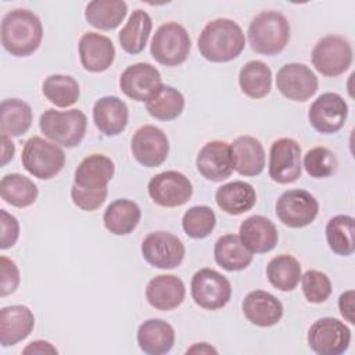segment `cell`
<instances>
[{"label": "cell", "mask_w": 355, "mask_h": 355, "mask_svg": "<svg viewBox=\"0 0 355 355\" xmlns=\"http://www.w3.org/2000/svg\"><path fill=\"white\" fill-rule=\"evenodd\" d=\"M35 327L33 312L25 305H10L0 311V343L11 347L25 340Z\"/></svg>", "instance_id": "25"}, {"label": "cell", "mask_w": 355, "mask_h": 355, "mask_svg": "<svg viewBox=\"0 0 355 355\" xmlns=\"http://www.w3.org/2000/svg\"><path fill=\"white\" fill-rule=\"evenodd\" d=\"M140 218L141 211L135 201L118 198L105 208L103 222L110 233L115 236H126L137 227Z\"/></svg>", "instance_id": "29"}, {"label": "cell", "mask_w": 355, "mask_h": 355, "mask_svg": "<svg viewBox=\"0 0 355 355\" xmlns=\"http://www.w3.org/2000/svg\"><path fill=\"white\" fill-rule=\"evenodd\" d=\"M1 143H3L1 144V166H4L12 159L15 153V146L11 141V137L6 135H1Z\"/></svg>", "instance_id": "47"}, {"label": "cell", "mask_w": 355, "mask_h": 355, "mask_svg": "<svg viewBox=\"0 0 355 355\" xmlns=\"http://www.w3.org/2000/svg\"><path fill=\"white\" fill-rule=\"evenodd\" d=\"M151 29V17L144 10H135L118 36L122 50L133 55L141 53L147 44Z\"/></svg>", "instance_id": "31"}, {"label": "cell", "mask_w": 355, "mask_h": 355, "mask_svg": "<svg viewBox=\"0 0 355 355\" xmlns=\"http://www.w3.org/2000/svg\"><path fill=\"white\" fill-rule=\"evenodd\" d=\"M42 92L51 104L60 108L73 105L80 94L79 83L75 78L61 73L47 76L42 85Z\"/></svg>", "instance_id": "39"}, {"label": "cell", "mask_w": 355, "mask_h": 355, "mask_svg": "<svg viewBox=\"0 0 355 355\" xmlns=\"http://www.w3.org/2000/svg\"><path fill=\"white\" fill-rule=\"evenodd\" d=\"M0 266H1V286H0V295L7 297L18 288L19 284V270L15 262L7 257H0Z\"/></svg>", "instance_id": "44"}, {"label": "cell", "mask_w": 355, "mask_h": 355, "mask_svg": "<svg viewBox=\"0 0 355 355\" xmlns=\"http://www.w3.org/2000/svg\"><path fill=\"white\" fill-rule=\"evenodd\" d=\"M130 150L140 165L155 168L166 159L169 154V141L162 129L154 125H144L135 132L130 141Z\"/></svg>", "instance_id": "17"}, {"label": "cell", "mask_w": 355, "mask_h": 355, "mask_svg": "<svg viewBox=\"0 0 355 355\" xmlns=\"http://www.w3.org/2000/svg\"><path fill=\"white\" fill-rule=\"evenodd\" d=\"M329 248L341 257H349L355 251V219L349 215H336L326 225Z\"/></svg>", "instance_id": "35"}, {"label": "cell", "mask_w": 355, "mask_h": 355, "mask_svg": "<svg viewBox=\"0 0 355 355\" xmlns=\"http://www.w3.org/2000/svg\"><path fill=\"white\" fill-rule=\"evenodd\" d=\"M191 40L186 28L178 22L162 24L154 33L150 44L153 58L165 67L183 64L190 53Z\"/></svg>", "instance_id": "7"}, {"label": "cell", "mask_w": 355, "mask_h": 355, "mask_svg": "<svg viewBox=\"0 0 355 355\" xmlns=\"http://www.w3.org/2000/svg\"><path fill=\"white\" fill-rule=\"evenodd\" d=\"M19 237L18 219L8 214L6 209H0V248L7 250L12 247Z\"/></svg>", "instance_id": "43"}, {"label": "cell", "mask_w": 355, "mask_h": 355, "mask_svg": "<svg viewBox=\"0 0 355 355\" xmlns=\"http://www.w3.org/2000/svg\"><path fill=\"white\" fill-rule=\"evenodd\" d=\"M354 298H355V293L354 290H347L344 291L340 298H338V309L341 316L351 324L355 323L354 319Z\"/></svg>", "instance_id": "45"}, {"label": "cell", "mask_w": 355, "mask_h": 355, "mask_svg": "<svg viewBox=\"0 0 355 355\" xmlns=\"http://www.w3.org/2000/svg\"><path fill=\"white\" fill-rule=\"evenodd\" d=\"M93 121L105 136H118L129 122L128 105L116 96H104L93 105Z\"/></svg>", "instance_id": "24"}, {"label": "cell", "mask_w": 355, "mask_h": 355, "mask_svg": "<svg viewBox=\"0 0 355 355\" xmlns=\"http://www.w3.org/2000/svg\"><path fill=\"white\" fill-rule=\"evenodd\" d=\"M243 313L248 322L259 327H270L283 318L282 302L270 293L254 290L243 301Z\"/></svg>", "instance_id": "23"}, {"label": "cell", "mask_w": 355, "mask_h": 355, "mask_svg": "<svg viewBox=\"0 0 355 355\" xmlns=\"http://www.w3.org/2000/svg\"><path fill=\"white\" fill-rule=\"evenodd\" d=\"M216 225V216L212 208L207 205H194L189 208L182 218V227L191 239L208 237Z\"/></svg>", "instance_id": "40"}, {"label": "cell", "mask_w": 355, "mask_h": 355, "mask_svg": "<svg viewBox=\"0 0 355 355\" xmlns=\"http://www.w3.org/2000/svg\"><path fill=\"white\" fill-rule=\"evenodd\" d=\"M241 92L251 98H263L272 89V71L258 60L248 61L239 73Z\"/></svg>", "instance_id": "37"}, {"label": "cell", "mask_w": 355, "mask_h": 355, "mask_svg": "<svg viewBox=\"0 0 355 355\" xmlns=\"http://www.w3.org/2000/svg\"><path fill=\"white\" fill-rule=\"evenodd\" d=\"M319 212L318 200L306 190L294 189L284 191L276 202V215L280 222L293 229L311 225Z\"/></svg>", "instance_id": "12"}, {"label": "cell", "mask_w": 355, "mask_h": 355, "mask_svg": "<svg viewBox=\"0 0 355 355\" xmlns=\"http://www.w3.org/2000/svg\"><path fill=\"white\" fill-rule=\"evenodd\" d=\"M239 237L252 254H263L276 247L279 233L270 219L262 215H251L241 222Z\"/></svg>", "instance_id": "21"}, {"label": "cell", "mask_w": 355, "mask_h": 355, "mask_svg": "<svg viewBox=\"0 0 355 355\" xmlns=\"http://www.w3.org/2000/svg\"><path fill=\"white\" fill-rule=\"evenodd\" d=\"M186 354H218V351L208 343H196L187 348Z\"/></svg>", "instance_id": "48"}, {"label": "cell", "mask_w": 355, "mask_h": 355, "mask_svg": "<svg viewBox=\"0 0 355 355\" xmlns=\"http://www.w3.org/2000/svg\"><path fill=\"white\" fill-rule=\"evenodd\" d=\"M301 265L290 254H280L272 258L266 266L269 283L280 291H293L301 280Z\"/></svg>", "instance_id": "36"}, {"label": "cell", "mask_w": 355, "mask_h": 355, "mask_svg": "<svg viewBox=\"0 0 355 355\" xmlns=\"http://www.w3.org/2000/svg\"><path fill=\"white\" fill-rule=\"evenodd\" d=\"M32 108L19 98H7L0 104V130L8 137H19L32 123Z\"/></svg>", "instance_id": "33"}, {"label": "cell", "mask_w": 355, "mask_h": 355, "mask_svg": "<svg viewBox=\"0 0 355 355\" xmlns=\"http://www.w3.org/2000/svg\"><path fill=\"white\" fill-rule=\"evenodd\" d=\"M251 49L263 55L282 53L290 40V22L279 11H262L248 26Z\"/></svg>", "instance_id": "4"}, {"label": "cell", "mask_w": 355, "mask_h": 355, "mask_svg": "<svg viewBox=\"0 0 355 355\" xmlns=\"http://www.w3.org/2000/svg\"><path fill=\"white\" fill-rule=\"evenodd\" d=\"M352 47L340 35H327L318 40L312 50V64L315 69L327 78L344 73L352 64Z\"/></svg>", "instance_id": "8"}, {"label": "cell", "mask_w": 355, "mask_h": 355, "mask_svg": "<svg viewBox=\"0 0 355 355\" xmlns=\"http://www.w3.org/2000/svg\"><path fill=\"white\" fill-rule=\"evenodd\" d=\"M42 133L55 144L67 148L79 146L85 137L87 128V118L80 110L57 111L54 108L46 110L39 119Z\"/></svg>", "instance_id": "5"}, {"label": "cell", "mask_w": 355, "mask_h": 355, "mask_svg": "<svg viewBox=\"0 0 355 355\" xmlns=\"http://www.w3.org/2000/svg\"><path fill=\"white\" fill-rule=\"evenodd\" d=\"M115 173V165L104 154L85 157L75 169L71 198L73 204L87 212L100 208L108 194L107 184Z\"/></svg>", "instance_id": "1"}, {"label": "cell", "mask_w": 355, "mask_h": 355, "mask_svg": "<svg viewBox=\"0 0 355 355\" xmlns=\"http://www.w3.org/2000/svg\"><path fill=\"white\" fill-rule=\"evenodd\" d=\"M78 49L80 64L89 72L107 71L115 58L112 40L96 32L83 33L79 39Z\"/></svg>", "instance_id": "20"}, {"label": "cell", "mask_w": 355, "mask_h": 355, "mask_svg": "<svg viewBox=\"0 0 355 355\" xmlns=\"http://www.w3.org/2000/svg\"><path fill=\"white\" fill-rule=\"evenodd\" d=\"M128 14V4L123 0H93L86 6V21L100 29L112 31L118 28Z\"/></svg>", "instance_id": "32"}, {"label": "cell", "mask_w": 355, "mask_h": 355, "mask_svg": "<svg viewBox=\"0 0 355 355\" xmlns=\"http://www.w3.org/2000/svg\"><path fill=\"white\" fill-rule=\"evenodd\" d=\"M338 162L336 154L326 147H313L304 155V168L311 178L324 179L337 171Z\"/></svg>", "instance_id": "41"}, {"label": "cell", "mask_w": 355, "mask_h": 355, "mask_svg": "<svg viewBox=\"0 0 355 355\" xmlns=\"http://www.w3.org/2000/svg\"><path fill=\"white\" fill-rule=\"evenodd\" d=\"M190 293L200 308L216 311L230 301L232 284L227 277L218 270L202 268L193 275Z\"/></svg>", "instance_id": "9"}, {"label": "cell", "mask_w": 355, "mask_h": 355, "mask_svg": "<svg viewBox=\"0 0 355 355\" xmlns=\"http://www.w3.org/2000/svg\"><path fill=\"white\" fill-rule=\"evenodd\" d=\"M1 44L14 57H28L33 54L43 39V25L40 18L25 8L8 11L1 21Z\"/></svg>", "instance_id": "3"}, {"label": "cell", "mask_w": 355, "mask_h": 355, "mask_svg": "<svg viewBox=\"0 0 355 355\" xmlns=\"http://www.w3.org/2000/svg\"><path fill=\"white\" fill-rule=\"evenodd\" d=\"M147 190L151 200L164 208L180 207L193 196L191 182L178 171H165L153 176Z\"/></svg>", "instance_id": "13"}, {"label": "cell", "mask_w": 355, "mask_h": 355, "mask_svg": "<svg viewBox=\"0 0 355 355\" xmlns=\"http://www.w3.org/2000/svg\"><path fill=\"white\" fill-rule=\"evenodd\" d=\"M245 46V36L237 22L229 18L209 21L201 31L197 47L209 62H229L237 58Z\"/></svg>", "instance_id": "2"}, {"label": "cell", "mask_w": 355, "mask_h": 355, "mask_svg": "<svg viewBox=\"0 0 355 355\" xmlns=\"http://www.w3.org/2000/svg\"><path fill=\"white\" fill-rule=\"evenodd\" d=\"M184 244L182 240L164 230L147 234L141 243L144 261L158 269H175L184 259Z\"/></svg>", "instance_id": "11"}, {"label": "cell", "mask_w": 355, "mask_h": 355, "mask_svg": "<svg viewBox=\"0 0 355 355\" xmlns=\"http://www.w3.org/2000/svg\"><path fill=\"white\" fill-rule=\"evenodd\" d=\"M318 76L315 72L300 62L283 65L276 75L277 90L288 100L306 101L318 92Z\"/></svg>", "instance_id": "16"}, {"label": "cell", "mask_w": 355, "mask_h": 355, "mask_svg": "<svg viewBox=\"0 0 355 355\" xmlns=\"http://www.w3.org/2000/svg\"><path fill=\"white\" fill-rule=\"evenodd\" d=\"M215 262L227 272H239L252 262V252L243 244L237 234H223L214 245Z\"/></svg>", "instance_id": "30"}, {"label": "cell", "mask_w": 355, "mask_h": 355, "mask_svg": "<svg viewBox=\"0 0 355 355\" xmlns=\"http://www.w3.org/2000/svg\"><path fill=\"white\" fill-rule=\"evenodd\" d=\"M196 165L198 172L211 182H222L233 172L230 146L222 140L205 143L197 154Z\"/></svg>", "instance_id": "19"}, {"label": "cell", "mask_w": 355, "mask_h": 355, "mask_svg": "<svg viewBox=\"0 0 355 355\" xmlns=\"http://www.w3.org/2000/svg\"><path fill=\"white\" fill-rule=\"evenodd\" d=\"M348 118V104L337 93L320 94L309 107L308 121L322 135L337 133Z\"/></svg>", "instance_id": "14"}, {"label": "cell", "mask_w": 355, "mask_h": 355, "mask_svg": "<svg viewBox=\"0 0 355 355\" xmlns=\"http://www.w3.org/2000/svg\"><path fill=\"white\" fill-rule=\"evenodd\" d=\"M0 196L12 207L26 208L36 201L39 189L29 178L21 173H8L1 178Z\"/></svg>", "instance_id": "34"}, {"label": "cell", "mask_w": 355, "mask_h": 355, "mask_svg": "<svg viewBox=\"0 0 355 355\" xmlns=\"http://www.w3.org/2000/svg\"><path fill=\"white\" fill-rule=\"evenodd\" d=\"M233 169L241 176H257L265 168V150L261 141L252 136L243 135L230 144Z\"/></svg>", "instance_id": "26"}, {"label": "cell", "mask_w": 355, "mask_h": 355, "mask_svg": "<svg viewBox=\"0 0 355 355\" xmlns=\"http://www.w3.org/2000/svg\"><path fill=\"white\" fill-rule=\"evenodd\" d=\"M22 354H37V355H44V354H58L57 348L44 340H35L32 343H29L24 349Z\"/></svg>", "instance_id": "46"}, {"label": "cell", "mask_w": 355, "mask_h": 355, "mask_svg": "<svg viewBox=\"0 0 355 355\" xmlns=\"http://www.w3.org/2000/svg\"><path fill=\"white\" fill-rule=\"evenodd\" d=\"M301 286L304 297L312 304L324 302L333 290L329 276L316 269H309L301 275Z\"/></svg>", "instance_id": "42"}, {"label": "cell", "mask_w": 355, "mask_h": 355, "mask_svg": "<svg viewBox=\"0 0 355 355\" xmlns=\"http://www.w3.org/2000/svg\"><path fill=\"white\" fill-rule=\"evenodd\" d=\"M218 207L229 215H241L250 211L257 202L255 189L243 180L222 184L215 193Z\"/></svg>", "instance_id": "28"}, {"label": "cell", "mask_w": 355, "mask_h": 355, "mask_svg": "<svg viewBox=\"0 0 355 355\" xmlns=\"http://www.w3.org/2000/svg\"><path fill=\"white\" fill-rule=\"evenodd\" d=\"M308 345L319 355L344 354L351 343V330L336 318H320L308 330Z\"/></svg>", "instance_id": "10"}, {"label": "cell", "mask_w": 355, "mask_h": 355, "mask_svg": "<svg viewBox=\"0 0 355 355\" xmlns=\"http://www.w3.org/2000/svg\"><path fill=\"white\" fill-rule=\"evenodd\" d=\"M302 172L301 147L290 137L273 141L269 151V176L273 182L288 184L295 182Z\"/></svg>", "instance_id": "15"}, {"label": "cell", "mask_w": 355, "mask_h": 355, "mask_svg": "<svg viewBox=\"0 0 355 355\" xmlns=\"http://www.w3.org/2000/svg\"><path fill=\"white\" fill-rule=\"evenodd\" d=\"M162 86L159 71L148 62L129 65L119 78L122 93L135 101H148Z\"/></svg>", "instance_id": "18"}, {"label": "cell", "mask_w": 355, "mask_h": 355, "mask_svg": "<svg viewBox=\"0 0 355 355\" xmlns=\"http://www.w3.org/2000/svg\"><path fill=\"white\" fill-rule=\"evenodd\" d=\"M21 161L25 171L32 176L47 180L58 175L64 168L65 153L58 144L40 136H33L25 141Z\"/></svg>", "instance_id": "6"}, {"label": "cell", "mask_w": 355, "mask_h": 355, "mask_svg": "<svg viewBox=\"0 0 355 355\" xmlns=\"http://www.w3.org/2000/svg\"><path fill=\"white\" fill-rule=\"evenodd\" d=\"M137 344L144 354H166L175 344V329L162 319H148L137 329Z\"/></svg>", "instance_id": "27"}, {"label": "cell", "mask_w": 355, "mask_h": 355, "mask_svg": "<svg viewBox=\"0 0 355 355\" xmlns=\"http://www.w3.org/2000/svg\"><path fill=\"white\" fill-rule=\"evenodd\" d=\"M186 287L180 277L175 275H158L146 287V298L157 311H172L182 305Z\"/></svg>", "instance_id": "22"}, {"label": "cell", "mask_w": 355, "mask_h": 355, "mask_svg": "<svg viewBox=\"0 0 355 355\" xmlns=\"http://www.w3.org/2000/svg\"><path fill=\"white\" fill-rule=\"evenodd\" d=\"M184 97L183 94L168 85H162L159 90L146 101L147 112L158 121H173L183 112Z\"/></svg>", "instance_id": "38"}]
</instances>
